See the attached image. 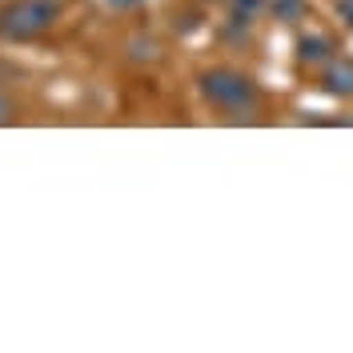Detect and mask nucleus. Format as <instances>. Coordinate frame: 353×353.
I'll return each instance as SVG.
<instances>
[{
  "label": "nucleus",
  "instance_id": "obj_1",
  "mask_svg": "<svg viewBox=\"0 0 353 353\" xmlns=\"http://www.w3.org/2000/svg\"><path fill=\"white\" fill-rule=\"evenodd\" d=\"M197 88H201V97L217 112H225V117H249V112H257V105H261L257 81L249 72H241V68H225V65L205 68L197 77Z\"/></svg>",
  "mask_w": 353,
  "mask_h": 353
},
{
  "label": "nucleus",
  "instance_id": "obj_2",
  "mask_svg": "<svg viewBox=\"0 0 353 353\" xmlns=\"http://www.w3.org/2000/svg\"><path fill=\"white\" fill-rule=\"evenodd\" d=\"M61 0H8L0 4V41H37L61 21Z\"/></svg>",
  "mask_w": 353,
  "mask_h": 353
},
{
  "label": "nucleus",
  "instance_id": "obj_3",
  "mask_svg": "<svg viewBox=\"0 0 353 353\" xmlns=\"http://www.w3.org/2000/svg\"><path fill=\"white\" fill-rule=\"evenodd\" d=\"M321 88L333 97H353V61L333 57L330 65H321Z\"/></svg>",
  "mask_w": 353,
  "mask_h": 353
},
{
  "label": "nucleus",
  "instance_id": "obj_4",
  "mask_svg": "<svg viewBox=\"0 0 353 353\" xmlns=\"http://www.w3.org/2000/svg\"><path fill=\"white\" fill-rule=\"evenodd\" d=\"M297 61L301 65H330L333 61V41L325 32H305L297 41Z\"/></svg>",
  "mask_w": 353,
  "mask_h": 353
},
{
  "label": "nucleus",
  "instance_id": "obj_5",
  "mask_svg": "<svg viewBox=\"0 0 353 353\" xmlns=\"http://www.w3.org/2000/svg\"><path fill=\"white\" fill-rule=\"evenodd\" d=\"M265 4H269V0H233V4H229V17L237 24H253Z\"/></svg>",
  "mask_w": 353,
  "mask_h": 353
},
{
  "label": "nucleus",
  "instance_id": "obj_6",
  "mask_svg": "<svg viewBox=\"0 0 353 353\" xmlns=\"http://www.w3.org/2000/svg\"><path fill=\"white\" fill-rule=\"evenodd\" d=\"M12 121H17V101L0 88V129H4V125H12Z\"/></svg>",
  "mask_w": 353,
  "mask_h": 353
},
{
  "label": "nucleus",
  "instance_id": "obj_7",
  "mask_svg": "<svg viewBox=\"0 0 353 353\" xmlns=\"http://www.w3.org/2000/svg\"><path fill=\"white\" fill-rule=\"evenodd\" d=\"M297 4H301V0H273V12H277L281 21H297Z\"/></svg>",
  "mask_w": 353,
  "mask_h": 353
},
{
  "label": "nucleus",
  "instance_id": "obj_8",
  "mask_svg": "<svg viewBox=\"0 0 353 353\" xmlns=\"http://www.w3.org/2000/svg\"><path fill=\"white\" fill-rule=\"evenodd\" d=\"M337 17L353 28V0H337Z\"/></svg>",
  "mask_w": 353,
  "mask_h": 353
},
{
  "label": "nucleus",
  "instance_id": "obj_9",
  "mask_svg": "<svg viewBox=\"0 0 353 353\" xmlns=\"http://www.w3.org/2000/svg\"><path fill=\"white\" fill-rule=\"evenodd\" d=\"M209 4H213V0H209Z\"/></svg>",
  "mask_w": 353,
  "mask_h": 353
}]
</instances>
